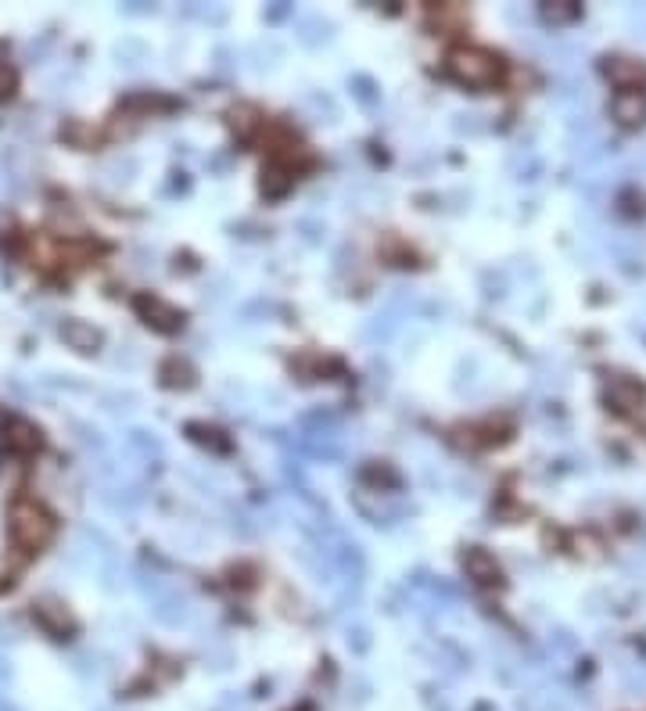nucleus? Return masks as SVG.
I'll return each mask as SVG.
<instances>
[{
    "instance_id": "1",
    "label": "nucleus",
    "mask_w": 646,
    "mask_h": 711,
    "mask_svg": "<svg viewBox=\"0 0 646 711\" xmlns=\"http://www.w3.org/2000/svg\"><path fill=\"white\" fill-rule=\"evenodd\" d=\"M446 72L456 79V83H463V87H496L499 79H503V72H507V65H503V58L492 51H485V47H453L446 58Z\"/></svg>"
},
{
    "instance_id": "2",
    "label": "nucleus",
    "mask_w": 646,
    "mask_h": 711,
    "mask_svg": "<svg viewBox=\"0 0 646 711\" xmlns=\"http://www.w3.org/2000/svg\"><path fill=\"white\" fill-rule=\"evenodd\" d=\"M11 539H15L18 546L26 553L40 550V546L51 543L54 536V518L51 510H44L36 500H18L15 507H11Z\"/></svg>"
},
{
    "instance_id": "3",
    "label": "nucleus",
    "mask_w": 646,
    "mask_h": 711,
    "mask_svg": "<svg viewBox=\"0 0 646 711\" xmlns=\"http://www.w3.org/2000/svg\"><path fill=\"white\" fill-rule=\"evenodd\" d=\"M611 112H614V119H618L621 126H629V130L632 126H643L646 123V90L621 87L618 97H614Z\"/></svg>"
},
{
    "instance_id": "4",
    "label": "nucleus",
    "mask_w": 646,
    "mask_h": 711,
    "mask_svg": "<svg viewBox=\"0 0 646 711\" xmlns=\"http://www.w3.org/2000/svg\"><path fill=\"white\" fill-rule=\"evenodd\" d=\"M463 568H467V575L478 586H499L503 582V571H499L496 557L489 550H481V546H471V550L463 553Z\"/></svg>"
},
{
    "instance_id": "5",
    "label": "nucleus",
    "mask_w": 646,
    "mask_h": 711,
    "mask_svg": "<svg viewBox=\"0 0 646 711\" xmlns=\"http://www.w3.org/2000/svg\"><path fill=\"white\" fill-rule=\"evenodd\" d=\"M137 309H140V316H144V320L155 327V331L173 334L176 327L184 324V313H180V309H173V306H166L162 299H148V295H140Z\"/></svg>"
},
{
    "instance_id": "6",
    "label": "nucleus",
    "mask_w": 646,
    "mask_h": 711,
    "mask_svg": "<svg viewBox=\"0 0 646 711\" xmlns=\"http://www.w3.org/2000/svg\"><path fill=\"white\" fill-rule=\"evenodd\" d=\"M607 399H611L614 410L629 413V417H639V413H643V403H646L643 388L632 385V381H614L611 392H607Z\"/></svg>"
},
{
    "instance_id": "7",
    "label": "nucleus",
    "mask_w": 646,
    "mask_h": 711,
    "mask_svg": "<svg viewBox=\"0 0 646 711\" xmlns=\"http://www.w3.org/2000/svg\"><path fill=\"white\" fill-rule=\"evenodd\" d=\"M8 446L18 449V453H33L40 446V431L26 421H11L8 424Z\"/></svg>"
},
{
    "instance_id": "8",
    "label": "nucleus",
    "mask_w": 646,
    "mask_h": 711,
    "mask_svg": "<svg viewBox=\"0 0 646 711\" xmlns=\"http://www.w3.org/2000/svg\"><path fill=\"white\" fill-rule=\"evenodd\" d=\"M62 338H65V342L76 345L79 352H94V349H97V342H101V334H97L94 327L79 324V320H72V324H65V327H62Z\"/></svg>"
},
{
    "instance_id": "9",
    "label": "nucleus",
    "mask_w": 646,
    "mask_h": 711,
    "mask_svg": "<svg viewBox=\"0 0 646 711\" xmlns=\"http://www.w3.org/2000/svg\"><path fill=\"white\" fill-rule=\"evenodd\" d=\"M288 187H291V169L280 166V162H270V166H266V173H262V191L277 198V194H284Z\"/></svg>"
},
{
    "instance_id": "10",
    "label": "nucleus",
    "mask_w": 646,
    "mask_h": 711,
    "mask_svg": "<svg viewBox=\"0 0 646 711\" xmlns=\"http://www.w3.org/2000/svg\"><path fill=\"white\" fill-rule=\"evenodd\" d=\"M607 72H611V76L618 79V83H625V90L632 87V79H646V69H643V65L636 69L632 62H611V65H607Z\"/></svg>"
},
{
    "instance_id": "11",
    "label": "nucleus",
    "mask_w": 646,
    "mask_h": 711,
    "mask_svg": "<svg viewBox=\"0 0 646 711\" xmlns=\"http://www.w3.org/2000/svg\"><path fill=\"white\" fill-rule=\"evenodd\" d=\"M36 615H40V622H44L47 629L58 632V636H62V632L69 629V618H58V615H54V604H44L40 611H36Z\"/></svg>"
},
{
    "instance_id": "12",
    "label": "nucleus",
    "mask_w": 646,
    "mask_h": 711,
    "mask_svg": "<svg viewBox=\"0 0 646 711\" xmlns=\"http://www.w3.org/2000/svg\"><path fill=\"white\" fill-rule=\"evenodd\" d=\"M15 87H18L15 69H11L8 62H0V101H8V97L15 94Z\"/></svg>"
},
{
    "instance_id": "13",
    "label": "nucleus",
    "mask_w": 646,
    "mask_h": 711,
    "mask_svg": "<svg viewBox=\"0 0 646 711\" xmlns=\"http://www.w3.org/2000/svg\"><path fill=\"white\" fill-rule=\"evenodd\" d=\"M542 15L550 18V22H571L578 15V8H542Z\"/></svg>"
}]
</instances>
